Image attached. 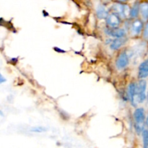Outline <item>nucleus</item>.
I'll use <instances>...</instances> for the list:
<instances>
[{"label":"nucleus","mask_w":148,"mask_h":148,"mask_svg":"<svg viewBox=\"0 0 148 148\" xmlns=\"http://www.w3.org/2000/svg\"><path fill=\"white\" fill-rule=\"evenodd\" d=\"M147 82L145 79H141L137 85V99L140 103L144 102L147 98Z\"/></svg>","instance_id":"1"},{"label":"nucleus","mask_w":148,"mask_h":148,"mask_svg":"<svg viewBox=\"0 0 148 148\" xmlns=\"http://www.w3.org/2000/svg\"><path fill=\"white\" fill-rule=\"evenodd\" d=\"M113 13H115L120 17H127L130 14V9L127 5L122 4L121 3H115L112 6Z\"/></svg>","instance_id":"2"},{"label":"nucleus","mask_w":148,"mask_h":148,"mask_svg":"<svg viewBox=\"0 0 148 148\" xmlns=\"http://www.w3.org/2000/svg\"><path fill=\"white\" fill-rule=\"evenodd\" d=\"M130 63L129 56L126 51H123L118 56L116 62V65L119 69H123L127 67Z\"/></svg>","instance_id":"3"},{"label":"nucleus","mask_w":148,"mask_h":148,"mask_svg":"<svg viewBox=\"0 0 148 148\" xmlns=\"http://www.w3.org/2000/svg\"><path fill=\"white\" fill-rule=\"evenodd\" d=\"M106 21L108 27H118L121 24V19L115 13H111V14H108V15L106 18Z\"/></svg>","instance_id":"4"},{"label":"nucleus","mask_w":148,"mask_h":148,"mask_svg":"<svg viewBox=\"0 0 148 148\" xmlns=\"http://www.w3.org/2000/svg\"><path fill=\"white\" fill-rule=\"evenodd\" d=\"M105 33L108 36L114 38L124 37L126 35V31L122 28L118 27H107L105 30Z\"/></svg>","instance_id":"5"},{"label":"nucleus","mask_w":148,"mask_h":148,"mask_svg":"<svg viewBox=\"0 0 148 148\" xmlns=\"http://www.w3.org/2000/svg\"><path fill=\"white\" fill-rule=\"evenodd\" d=\"M134 119L135 121L136 125L140 126V124H144L145 121V112L143 108H136L134 111Z\"/></svg>","instance_id":"6"},{"label":"nucleus","mask_w":148,"mask_h":148,"mask_svg":"<svg viewBox=\"0 0 148 148\" xmlns=\"http://www.w3.org/2000/svg\"><path fill=\"white\" fill-rule=\"evenodd\" d=\"M128 96L131 103L133 106H137L136 100H137V84L131 82L128 86Z\"/></svg>","instance_id":"7"},{"label":"nucleus","mask_w":148,"mask_h":148,"mask_svg":"<svg viewBox=\"0 0 148 148\" xmlns=\"http://www.w3.org/2000/svg\"><path fill=\"white\" fill-rule=\"evenodd\" d=\"M144 27L143 23L140 20H135L130 26V31L134 36H138L142 33Z\"/></svg>","instance_id":"8"},{"label":"nucleus","mask_w":148,"mask_h":148,"mask_svg":"<svg viewBox=\"0 0 148 148\" xmlns=\"http://www.w3.org/2000/svg\"><path fill=\"white\" fill-rule=\"evenodd\" d=\"M127 39L124 37L121 38H116L113 41L111 42V45H110V48L111 50L116 51L119 49L120 48L122 47L127 42Z\"/></svg>","instance_id":"9"},{"label":"nucleus","mask_w":148,"mask_h":148,"mask_svg":"<svg viewBox=\"0 0 148 148\" xmlns=\"http://www.w3.org/2000/svg\"><path fill=\"white\" fill-rule=\"evenodd\" d=\"M148 75V61L145 60L139 66L138 77L140 79H145Z\"/></svg>","instance_id":"10"},{"label":"nucleus","mask_w":148,"mask_h":148,"mask_svg":"<svg viewBox=\"0 0 148 148\" xmlns=\"http://www.w3.org/2000/svg\"><path fill=\"white\" fill-rule=\"evenodd\" d=\"M108 10L103 4H100L97 7L96 15L99 19H106L108 15Z\"/></svg>","instance_id":"11"},{"label":"nucleus","mask_w":148,"mask_h":148,"mask_svg":"<svg viewBox=\"0 0 148 148\" xmlns=\"http://www.w3.org/2000/svg\"><path fill=\"white\" fill-rule=\"evenodd\" d=\"M139 12H140V4L138 2H136L130 10V14L129 15L130 16L131 18L134 19L138 16Z\"/></svg>","instance_id":"12"},{"label":"nucleus","mask_w":148,"mask_h":148,"mask_svg":"<svg viewBox=\"0 0 148 148\" xmlns=\"http://www.w3.org/2000/svg\"><path fill=\"white\" fill-rule=\"evenodd\" d=\"M140 12H141L142 17L145 20H147L148 17V4L147 2L142 3L140 5Z\"/></svg>","instance_id":"13"},{"label":"nucleus","mask_w":148,"mask_h":148,"mask_svg":"<svg viewBox=\"0 0 148 148\" xmlns=\"http://www.w3.org/2000/svg\"><path fill=\"white\" fill-rule=\"evenodd\" d=\"M143 140V148H148V132L147 130H143L142 131Z\"/></svg>","instance_id":"14"},{"label":"nucleus","mask_w":148,"mask_h":148,"mask_svg":"<svg viewBox=\"0 0 148 148\" xmlns=\"http://www.w3.org/2000/svg\"><path fill=\"white\" fill-rule=\"evenodd\" d=\"M46 131V129L43 127H33V128H32L31 130H30V132H35V133H41Z\"/></svg>","instance_id":"15"},{"label":"nucleus","mask_w":148,"mask_h":148,"mask_svg":"<svg viewBox=\"0 0 148 148\" xmlns=\"http://www.w3.org/2000/svg\"><path fill=\"white\" fill-rule=\"evenodd\" d=\"M143 36H144L146 40H147V36H148V33H147V23H146L145 26V27H143Z\"/></svg>","instance_id":"16"},{"label":"nucleus","mask_w":148,"mask_h":148,"mask_svg":"<svg viewBox=\"0 0 148 148\" xmlns=\"http://www.w3.org/2000/svg\"><path fill=\"white\" fill-rule=\"evenodd\" d=\"M6 82L5 77H4L1 75V72H0V84L4 83V82Z\"/></svg>","instance_id":"17"},{"label":"nucleus","mask_w":148,"mask_h":148,"mask_svg":"<svg viewBox=\"0 0 148 148\" xmlns=\"http://www.w3.org/2000/svg\"><path fill=\"white\" fill-rule=\"evenodd\" d=\"M118 1H119V2L122 3V2H126V1H129V0H118Z\"/></svg>","instance_id":"18"},{"label":"nucleus","mask_w":148,"mask_h":148,"mask_svg":"<svg viewBox=\"0 0 148 148\" xmlns=\"http://www.w3.org/2000/svg\"><path fill=\"white\" fill-rule=\"evenodd\" d=\"M103 1L104 3H107V2H109L110 1H111V0H102Z\"/></svg>","instance_id":"19"},{"label":"nucleus","mask_w":148,"mask_h":148,"mask_svg":"<svg viewBox=\"0 0 148 148\" xmlns=\"http://www.w3.org/2000/svg\"><path fill=\"white\" fill-rule=\"evenodd\" d=\"M0 116H4V114H3V112L1 110H0Z\"/></svg>","instance_id":"20"}]
</instances>
